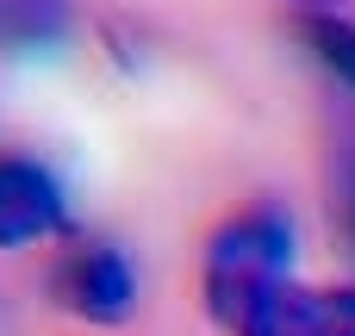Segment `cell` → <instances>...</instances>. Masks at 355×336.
Segmentation results:
<instances>
[{"instance_id":"1","label":"cell","mask_w":355,"mask_h":336,"mask_svg":"<svg viewBox=\"0 0 355 336\" xmlns=\"http://www.w3.org/2000/svg\"><path fill=\"white\" fill-rule=\"evenodd\" d=\"M293 249H300L293 218L275 200H250L231 218H218V231L206 237V256H200V287H206L212 324L231 330V336L243 330L256 318V306L281 281H293L287 274L293 268Z\"/></svg>"},{"instance_id":"2","label":"cell","mask_w":355,"mask_h":336,"mask_svg":"<svg viewBox=\"0 0 355 336\" xmlns=\"http://www.w3.org/2000/svg\"><path fill=\"white\" fill-rule=\"evenodd\" d=\"M50 299L81 318V324H125L131 306H137V268L119 243L94 237V243H75L56 274H50Z\"/></svg>"},{"instance_id":"3","label":"cell","mask_w":355,"mask_h":336,"mask_svg":"<svg viewBox=\"0 0 355 336\" xmlns=\"http://www.w3.org/2000/svg\"><path fill=\"white\" fill-rule=\"evenodd\" d=\"M69 231V193L37 156H0V249H31Z\"/></svg>"},{"instance_id":"4","label":"cell","mask_w":355,"mask_h":336,"mask_svg":"<svg viewBox=\"0 0 355 336\" xmlns=\"http://www.w3.org/2000/svg\"><path fill=\"white\" fill-rule=\"evenodd\" d=\"M237 336H355V287L281 281Z\"/></svg>"},{"instance_id":"5","label":"cell","mask_w":355,"mask_h":336,"mask_svg":"<svg viewBox=\"0 0 355 336\" xmlns=\"http://www.w3.org/2000/svg\"><path fill=\"white\" fill-rule=\"evenodd\" d=\"M69 31L62 0H0V50H50Z\"/></svg>"},{"instance_id":"6","label":"cell","mask_w":355,"mask_h":336,"mask_svg":"<svg viewBox=\"0 0 355 336\" xmlns=\"http://www.w3.org/2000/svg\"><path fill=\"white\" fill-rule=\"evenodd\" d=\"M300 37H306V50L337 75V87L349 94V106H355V19L349 12H306V19H300Z\"/></svg>"},{"instance_id":"7","label":"cell","mask_w":355,"mask_h":336,"mask_svg":"<svg viewBox=\"0 0 355 336\" xmlns=\"http://www.w3.org/2000/svg\"><path fill=\"white\" fill-rule=\"evenodd\" d=\"M331 212L355 249V106L337 118V137H331Z\"/></svg>"},{"instance_id":"8","label":"cell","mask_w":355,"mask_h":336,"mask_svg":"<svg viewBox=\"0 0 355 336\" xmlns=\"http://www.w3.org/2000/svg\"><path fill=\"white\" fill-rule=\"evenodd\" d=\"M306 12H343V0H300Z\"/></svg>"}]
</instances>
